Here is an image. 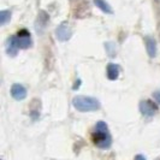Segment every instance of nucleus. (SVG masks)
<instances>
[{
  "instance_id": "nucleus-1",
  "label": "nucleus",
  "mask_w": 160,
  "mask_h": 160,
  "mask_svg": "<svg viewBox=\"0 0 160 160\" xmlns=\"http://www.w3.org/2000/svg\"><path fill=\"white\" fill-rule=\"evenodd\" d=\"M93 142L96 147L101 149H108L112 144V137L108 131L107 124L105 122H98L95 125V131L92 135Z\"/></svg>"
},
{
  "instance_id": "nucleus-2",
  "label": "nucleus",
  "mask_w": 160,
  "mask_h": 160,
  "mask_svg": "<svg viewBox=\"0 0 160 160\" xmlns=\"http://www.w3.org/2000/svg\"><path fill=\"white\" fill-rule=\"evenodd\" d=\"M73 107L80 112H93L100 108V102L92 96H76L72 100Z\"/></svg>"
},
{
  "instance_id": "nucleus-3",
  "label": "nucleus",
  "mask_w": 160,
  "mask_h": 160,
  "mask_svg": "<svg viewBox=\"0 0 160 160\" xmlns=\"http://www.w3.org/2000/svg\"><path fill=\"white\" fill-rule=\"evenodd\" d=\"M140 111L146 117H153L157 113V111H158V107L152 101L144 100V101L140 102Z\"/></svg>"
},
{
  "instance_id": "nucleus-4",
  "label": "nucleus",
  "mask_w": 160,
  "mask_h": 160,
  "mask_svg": "<svg viewBox=\"0 0 160 160\" xmlns=\"http://www.w3.org/2000/svg\"><path fill=\"white\" fill-rule=\"evenodd\" d=\"M72 35L70 27L66 23H62L56 29V36L59 41H68Z\"/></svg>"
},
{
  "instance_id": "nucleus-5",
  "label": "nucleus",
  "mask_w": 160,
  "mask_h": 160,
  "mask_svg": "<svg viewBox=\"0 0 160 160\" xmlns=\"http://www.w3.org/2000/svg\"><path fill=\"white\" fill-rule=\"evenodd\" d=\"M17 41H18V45L19 47L25 49L32 45V38H30V32L25 29H22L21 32H18L17 34Z\"/></svg>"
},
{
  "instance_id": "nucleus-6",
  "label": "nucleus",
  "mask_w": 160,
  "mask_h": 160,
  "mask_svg": "<svg viewBox=\"0 0 160 160\" xmlns=\"http://www.w3.org/2000/svg\"><path fill=\"white\" fill-rule=\"evenodd\" d=\"M11 95L15 100H23L27 98V89L24 88L22 84L19 83H16L11 87Z\"/></svg>"
},
{
  "instance_id": "nucleus-7",
  "label": "nucleus",
  "mask_w": 160,
  "mask_h": 160,
  "mask_svg": "<svg viewBox=\"0 0 160 160\" xmlns=\"http://www.w3.org/2000/svg\"><path fill=\"white\" fill-rule=\"evenodd\" d=\"M18 41H17V36H10V39L8 40V46H6V53L10 57H15L18 52Z\"/></svg>"
},
{
  "instance_id": "nucleus-8",
  "label": "nucleus",
  "mask_w": 160,
  "mask_h": 160,
  "mask_svg": "<svg viewBox=\"0 0 160 160\" xmlns=\"http://www.w3.org/2000/svg\"><path fill=\"white\" fill-rule=\"evenodd\" d=\"M106 72H107V77H108V80H111V81L117 80L118 76H119V66H118L117 64L110 63V64L107 65Z\"/></svg>"
},
{
  "instance_id": "nucleus-9",
  "label": "nucleus",
  "mask_w": 160,
  "mask_h": 160,
  "mask_svg": "<svg viewBox=\"0 0 160 160\" xmlns=\"http://www.w3.org/2000/svg\"><path fill=\"white\" fill-rule=\"evenodd\" d=\"M146 47L147 53L151 58H155L157 56V42L152 38H146Z\"/></svg>"
},
{
  "instance_id": "nucleus-10",
  "label": "nucleus",
  "mask_w": 160,
  "mask_h": 160,
  "mask_svg": "<svg viewBox=\"0 0 160 160\" xmlns=\"http://www.w3.org/2000/svg\"><path fill=\"white\" fill-rule=\"evenodd\" d=\"M94 4L98 8H100L105 13H112V8L105 1V0H94Z\"/></svg>"
},
{
  "instance_id": "nucleus-11",
  "label": "nucleus",
  "mask_w": 160,
  "mask_h": 160,
  "mask_svg": "<svg viewBox=\"0 0 160 160\" xmlns=\"http://www.w3.org/2000/svg\"><path fill=\"white\" fill-rule=\"evenodd\" d=\"M10 18H11V12L10 11L4 10V11L0 12V24L1 25H5L10 21Z\"/></svg>"
},
{
  "instance_id": "nucleus-12",
  "label": "nucleus",
  "mask_w": 160,
  "mask_h": 160,
  "mask_svg": "<svg viewBox=\"0 0 160 160\" xmlns=\"http://www.w3.org/2000/svg\"><path fill=\"white\" fill-rule=\"evenodd\" d=\"M153 96H154V99L157 100V102L160 105V92H155V93H153Z\"/></svg>"
},
{
  "instance_id": "nucleus-13",
  "label": "nucleus",
  "mask_w": 160,
  "mask_h": 160,
  "mask_svg": "<svg viewBox=\"0 0 160 160\" xmlns=\"http://www.w3.org/2000/svg\"><path fill=\"white\" fill-rule=\"evenodd\" d=\"M135 160H146V158H144L143 155H136V157H135Z\"/></svg>"
}]
</instances>
